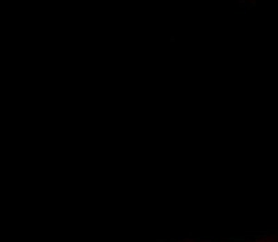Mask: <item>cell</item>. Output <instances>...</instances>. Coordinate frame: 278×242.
Wrapping results in <instances>:
<instances>
[{
    "mask_svg": "<svg viewBox=\"0 0 278 242\" xmlns=\"http://www.w3.org/2000/svg\"><path fill=\"white\" fill-rule=\"evenodd\" d=\"M227 241H229V242H245V238L243 236H240V238H228Z\"/></svg>",
    "mask_w": 278,
    "mask_h": 242,
    "instance_id": "cell-1",
    "label": "cell"
},
{
    "mask_svg": "<svg viewBox=\"0 0 278 242\" xmlns=\"http://www.w3.org/2000/svg\"><path fill=\"white\" fill-rule=\"evenodd\" d=\"M156 242H167L165 239H158V241H156Z\"/></svg>",
    "mask_w": 278,
    "mask_h": 242,
    "instance_id": "cell-2",
    "label": "cell"
}]
</instances>
